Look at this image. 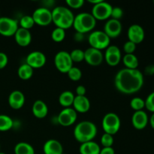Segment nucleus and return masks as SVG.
I'll return each instance as SVG.
<instances>
[{"label":"nucleus","mask_w":154,"mask_h":154,"mask_svg":"<svg viewBox=\"0 0 154 154\" xmlns=\"http://www.w3.org/2000/svg\"><path fill=\"white\" fill-rule=\"evenodd\" d=\"M78 113L74 108H66L60 111L57 117V122L63 126H70L76 122Z\"/></svg>","instance_id":"9b49d317"},{"label":"nucleus","mask_w":154,"mask_h":154,"mask_svg":"<svg viewBox=\"0 0 154 154\" xmlns=\"http://www.w3.org/2000/svg\"><path fill=\"white\" fill-rule=\"evenodd\" d=\"M104 55L102 51L96 48H89L84 51V61L91 66H98L102 64Z\"/></svg>","instance_id":"ddd939ff"},{"label":"nucleus","mask_w":154,"mask_h":154,"mask_svg":"<svg viewBox=\"0 0 154 154\" xmlns=\"http://www.w3.org/2000/svg\"><path fill=\"white\" fill-rule=\"evenodd\" d=\"M100 150V146L93 141L83 143L79 147L81 154H99Z\"/></svg>","instance_id":"5701e85b"},{"label":"nucleus","mask_w":154,"mask_h":154,"mask_svg":"<svg viewBox=\"0 0 154 154\" xmlns=\"http://www.w3.org/2000/svg\"><path fill=\"white\" fill-rule=\"evenodd\" d=\"M149 122H150V126H151V127L154 129V113H153V114H152L151 117H150Z\"/></svg>","instance_id":"c03bdc74"},{"label":"nucleus","mask_w":154,"mask_h":154,"mask_svg":"<svg viewBox=\"0 0 154 154\" xmlns=\"http://www.w3.org/2000/svg\"><path fill=\"white\" fill-rule=\"evenodd\" d=\"M75 95L73 93L69 90H66L63 92L59 96V103L64 107L65 108H70L73 105L74 99H75Z\"/></svg>","instance_id":"b1692460"},{"label":"nucleus","mask_w":154,"mask_h":154,"mask_svg":"<svg viewBox=\"0 0 154 154\" xmlns=\"http://www.w3.org/2000/svg\"><path fill=\"white\" fill-rule=\"evenodd\" d=\"M96 26V20L90 13L83 12L75 16L73 27L77 32L85 34L92 31Z\"/></svg>","instance_id":"20e7f679"},{"label":"nucleus","mask_w":154,"mask_h":154,"mask_svg":"<svg viewBox=\"0 0 154 154\" xmlns=\"http://www.w3.org/2000/svg\"><path fill=\"white\" fill-rule=\"evenodd\" d=\"M127 35L129 41L138 45L144 41L145 33L142 26L138 24H132L128 29Z\"/></svg>","instance_id":"dca6fc26"},{"label":"nucleus","mask_w":154,"mask_h":154,"mask_svg":"<svg viewBox=\"0 0 154 154\" xmlns=\"http://www.w3.org/2000/svg\"><path fill=\"white\" fill-rule=\"evenodd\" d=\"M14 150L15 154H35L34 147L26 142L17 143Z\"/></svg>","instance_id":"a878e982"},{"label":"nucleus","mask_w":154,"mask_h":154,"mask_svg":"<svg viewBox=\"0 0 154 154\" xmlns=\"http://www.w3.org/2000/svg\"><path fill=\"white\" fill-rule=\"evenodd\" d=\"M123 16V9L120 8V7H114L112 8L111 14V19L117 20H120Z\"/></svg>","instance_id":"c9c22d12"},{"label":"nucleus","mask_w":154,"mask_h":154,"mask_svg":"<svg viewBox=\"0 0 154 154\" xmlns=\"http://www.w3.org/2000/svg\"><path fill=\"white\" fill-rule=\"evenodd\" d=\"M130 106L135 111H142L143 108L145 107V102L141 98L135 97L131 100Z\"/></svg>","instance_id":"2f4dec72"},{"label":"nucleus","mask_w":154,"mask_h":154,"mask_svg":"<svg viewBox=\"0 0 154 154\" xmlns=\"http://www.w3.org/2000/svg\"><path fill=\"white\" fill-rule=\"evenodd\" d=\"M72 105L77 113H87L90 108V102L87 96H76Z\"/></svg>","instance_id":"412c9836"},{"label":"nucleus","mask_w":154,"mask_h":154,"mask_svg":"<svg viewBox=\"0 0 154 154\" xmlns=\"http://www.w3.org/2000/svg\"><path fill=\"white\" fill-rule=\"evenodd\" d=\"M104 59L110 66H116L120 63L122 59L120 48L116 45H109L106 48Z\"/></svg>","instance_id":"f8f14e48"},{"label":"nucleus","mask_w":154,"mask_h":154,"mask_svg":"<svg viewBox=\"0 0 154 154\" xmlns=\"http://www.w3.org/2000/svg\"><path fill=\"white\" fill-rule=\"evenodd\" d=\"M70 54L73 63H81L84 60V51L81 49H75Z\"/></svg>","instance_id":"473e14b6"},{"label":"nucleus","mask_w":154,"mask_h":154,"mask_svg":"<svg viewBox=\"0 0 154 154\" xmlns=\"http://www.w3.org/2000/svg\"><path fill=\"white\" fill-rule=\"evenodd\" d=\"M0 154H5V153H2V152H0Z\"/></svg>","instance_id":"49530a36"},{"label":"nucleus","mask_w":154,"mask_h":154,"mask_svg":"<svg viewBox=\"0 0 154 154\" xmlns=\"http://www.w3.org/2000/svg\"><path fill=\"white\" fill-rule=\"evenodd\" d=\"M123 63L126 69H137L138 66V59L135 54H126L123 57Z\"/></svg>","instance_id":"bb28decb"},{"label":"nucleus","mask_w":154,"mask_h":154,"mask_svg":"<svg viewBox=\"0 0 154 154\" xmlns=\"http://www.w3.org/2000/svg\"><path fill=\"white\" fill-rule=\"evenodd\" d=\"M74 38L76 42H81L84 39V34H81V33L76 32L75 33V36H74Z\"/></svg>","instance_id":"37998d69"},{"label":"nucleus","mask_w":154,"mask_h":154,"mask_svg":"<svg viewBox=\"0 0 154 154\" xmlns=\"http://www.w3.org/2000/svg\"><path fill=\"white\" fill-rule=\"evenodd\" d=\"M32 114L38 119H43L48 114V107L47 104L42 100H36L32 107Z\"/></svg>","instance_id":"4be33fe9"},{"label":"nucleus","mask_w":154,"mask_h":154,"mask_svg":"<svg viewBox=\"0 0 154 154\" xmlns=\"http://www.w3.org/2000/svg\"><path fill=\"white\" fill-rule=\"evenodd\" d=\"M62 154H66V153H63Z\"/></svg>","instance_id":"de8ad7c7"},{"label":"nucleus","mask_w":154,"mask_h":154,"mask_svg":"<svg viewBox=\"0 0 154 154\" xmlns=\"http://www.w3.org/2000/svg\"><path fill=\"white\" fill-rule=\"evenodd\" d=\"M144 102H145L146 108L148 111L154 113V91L148 95Z\"/></svg>","instance_id":"f704fd0d"},{"label":"nucleus","mask_w":154,"mask_h":154,"mask_svg":"<svg viewBox=\"0 0 154 154\" xmlns=\"http://www.w3.org/2000/svg\"><path fill=\"white\" fill-rule=\"evenodd\" d=\"M32 17L35 24L41 26H47L52 23V13L48 8L40 7L35 9Z\"/></svg>","instance_id":"9d476101"},{"label":"nucleus","mask_w":154,"mask_h":154,"mask_svg":"<svg viewBox=\"0 0 154 154\" xmlns=\"http://www.w3.org/2000/svg\"><path fill=\"white\" fill-rule=\"evenodd\" d=\"M47 58L45 54L41 51H32L26 57V63L33 69H41L46 64Z\"/></svg>","instance_id":"4468645a"},{"label":"nucleus","mask_w":154,"mask_h":154,"mask_svg":"<svg viewBox=\"0 0 154 154\" xmlns=\"http://www.w3.org/2000/svg\"><path fill=\"white\" fill-rule=\"evenodd\" d=\"M43 152L45 154H62L63 147L61 143L56 139H49L43 146Z\"/></svg>","instance_id":"aec40b11"},{"label":"nucleus","mask_w":154,"mask_h":154,"mask_svg":"<svg viewBox=\"0 0 154 154\" xmlns=\"http://www.w3.org/2000/svg\"><path fill=\"white\" fill-rule=\"evenodd\" d=\"M14 126V121L9 116L0 114V131L6 132L10 130Z\"/></svg>","instance_id":"cd10ccee"},{"label":"nucleus","mask_w":154,"mask_h":154,"mask_svg":"<svg viewBox=\"0 0 154 154\" xmlns=\"http://www.w3.org/2000/svg\"><path fill=\"white\" fill-rule=\"evenodd\" d=\"M19 24L21 28L29 30L35 25V22L32 17L29 15H25L20 18Z\"/></svg>","instance_id":"c85d7f7f"},{"label":"nucleus","mask_w":154,"mask_h":154,"mask_svg":"<svg viewBox=\"0 0 154 154\" xmlns=\"http://www.w3.org/2000/svg\"><path fill=\"white\" fill-rule=\"evenodd\" d=\"M19 29L17 20L8 17H0V35L5 37L14 36Z\"/></svg>","instance_id":"6e6552de"},{"label":"nucleus","mask_w":154,"mask_h":154,"mask_svg":"<svg viewBox=\"0 0 154 154\" xmlns=\"http://www.w3.org/2000/svg\"><path fill=\"white\" fill-rule=\"evenodd\" d=\"M144 73L147 75H154V65H148L144 69Z\"/></svg>","instance_id":"79ce46f5"},{"label":"nucleus","mask_w":154,"mask_h":154,"mask_svg":"<svg viewBox=\"0 0 154 154\" xmlns=\"http://www.w3.org/2000/svg\"><path fill=\"white\" fill-rule=\"evenodd\" d=\"M25 96L20 90H14L8 96V104L14 110H19L25 104Z\"/></svg>","instance_id":"f3484780"},{"label":"nucleus","mask_w":154,"mask_h":154,"mask_svg":"<svg viewBox=\"0 0 154 154\" xmlns=\"http://www.w3.org/2000/svg\"><path fill=\"white\" fill-rule=\"evenodd\" d=\"M66 38V30L56 27L51 33V38L55 42H62Z\"/></svg>","instance_id":"c756f323"},{"label":"nucleus","mask_w":154,"mask_h":154,"mask_svg":"<svg viewBox=\"0 0 154 154\" xmlns=\"http://www.w3.org/2000/svg\"><path fill=\"white\" fill-rule=\"evenodd\" d=\"M114 135H111L108 133H104L101 138V144L103 147H112L114 144Z\"/></svg>","instance_id":"72a5a7b5"},{"label":"nucleus","mask_w":154,"mask_h":154,"mask_svg":"<svg viewBox=\"0 0 154 154\" xmlns=\"http://www.w3.org/2000/svg\"><path fill=\"white\" fill-rule=\"evenodd\" d=\"M149 122L148 116L144 111H135L132 117V123L134 128L138 130L144 129Z\"/></svg>","instance_id":"a211bd4d"},{"label":"nucleus","mask_w":154,"mask_h":154,"mask_svg":"<svg viewBox=\"0 0 154 154\" xmlns=\"http://www.w3.org/2000/svg\"><path fill=\"white\" fill-rule=\"evenodd\" d=\"M66 2L69 8L74 9L81 8L84 4V0H67Z\"/></svg>","instance_id":"4c0bfd02"},{"label":"nucleus","mask_w":154,"mask_h":154,"mask_svg":"<svg viewBox=\"0 0 154 154\" xmlns=\"http://www.w3.org/2000/svg\"><path fill=\"white\" fill-rule=\"evenodd\" d=\"M114 85L116 89L123 94H134L139 91L144 85V76L138 69L125 68L116 74Z\"/></svg>","instance_id":"f257e3e1"},{"label":"nucleus","mask_w":154,"mask_h":154,"mask_svg":"<svg viewBox=\"0 0 154 154\" xmlns=\"http://www.w3.org/2000/svg\"><path fill=\"white\" fill-rule=\"evenodd\" d=\"M99 154H115V150L112 147H103L101 149Z\"/></svg>","instance_id":"a19ab883"},{"label":"nucleus","mask_w":154,"mask_h":154,"mask_svg":"<svg viewBox=\"0 0 154 154\" xmlns=\"http://www.w3.org/2000/svg\"><path fill=\"white\" fill-rule=\"evenodd\" d=\"M8 63V56L5 53L0 52V69H3L6 67Z\"/></svg>","instance_id":"58836bf2"},{"label":"nucleus","mask_w":154,"mask_h":154,"mask_svg":"<svg viewBox=\"0 0 154 154\" xmlns=\"http://www.w3.org/2000/svg\"><path fill=\"white\" fill-rule=\"evenodd\" d=\"M98 132L96 124L89 120L80 122L74 129V137L81 144L93 141Z\"/></svg>","instance_id":"7ed1b4c3"},{"label":"nucleus","mask_w":154,"mask_h":154,"mask_svg":"<svg viewBox=\"0 0 154 154\" xmlns=\"http://www.w3.org/2000/svg\"><path fill=\"white\" fill-rule=\"evenodd\" d=\"M54 65L59 72L66 73L73 67V62L70 57V54L67 51H59L54 57Z\"/></svg>","instance_id":"0eeeda50"},{"label":"nucleus","mask_w":154,"mask_h":154,"mask_svg":"<svg viewBox=\"0 0 154 154\" xmlns=\"http://www.w3.org/2000/svg\"><path fill=\"white\" fill-rule=\"evenodd\" d=\"M122 24L120 20L114 19H108L104 26V32L110 38H117L122 32Z\"/></svg>","instance_id":"2eb2a0df"},{"label":"nucleus","mask_w":154,"mask_h":154,"mask_svg":"<svg viewBox=\"0 0 154 154\" xmlns=\"http://www.w3.org/2000/svg\"><path fill=\"white\" fill-rule=\"evenodd\" d=\"M88 42L90 48L102 51L106 49L110 45L111 38L107 35L104 31L96 30L92 32L88 37Z\"/></svg>","instance_id":"423d86ee"},{"label":"nucleus","mask_w":154,"mask_h":154,"mask_svg":"<svg viewBox=\"0 0 154 154\" xmlns=\"http://www.w3.org/2000/svg\"><path fill=\"white\" fill-rule=\"evenodd\" d=\"M16 43L21 47H26L32 42V35L29 30L19 27L14 35Z\"/></svg>","instance_id":"6ab92c4d"},{"label":"nucleus","mask_w":154,"mask_h":154,"mask_svg":"<svg viewBox=\"0 0 154 154\" xmlns=\"http://www.w3.org/2000/svg\"><path fill=\"white\" fill-rule=\"evenodd\" d=\"M136 49V45L130 41H127L126 43L123 45V51L126 53V54H132L135 52Z\"/></svg>","instance_id":"e433bc0d"},{"label":"nucleus","mask_w":154,"mask_h":154,"mask_svg":"<svg viewBox=\"0 0 154 154\" xmlns=\"http://www.w3.org/2000/svg\"><path fill=\"white\" fill-rule=\"evenodd\" d=\"M102 129L105 133L114 135L119 132L121 126V121L115 113H108L102 119Z\"/></svg>","instance_id":"39448f33"},{"label":"nucleus","mask_w":154,"mask_h":154,"mask_svg":"<svg viewBox=\"0 0 154 154\" xmlns=\"http://www.w3.org/2000/svg\"><path fill=\"white\" fill-rule=\"evenodd\" d=\"M153 3H154V2H153Z\"/></svg>","instance_id":"09e8293b"},{"label":"nucleus","mask_w":154,"mask_h":154,"mask_svg":"<svg viewBox=\"0 0 154 154\" xmlns=\"http://www.w3.org/2000/svg\"><path fill=\"white\" fill-rule=\"evenodd\" d=\"M67 75L69 76V79L73 81H78L82 78V72H81V70L78 68L75 67V66L71 68L70 70L67 72Z\"/></svg>","instance_id":"7c9ffc66"},{"label":"nucleus","mask_w":154,"mask_h":154,"mask_svg":"<svg viewBox=\"0 0 154 154\" xmlns=\"http://www.w3.org/2000/svg\"><path fill=\"white\" fill-rule=\"evenodd\" d=\"M112 8L113 7L111 4L102 1L93 5L91 14L94 17L96 20H105L111 17Z\"/></svg>","instance_id":"1a4fd4ad"},{"label":"nucleus","mask_w":154,"mask_h":154,"mask_svg":"<svg viewBox=\"0 0 154 154\" xmlns=\"http://www.w3.org/2000/svg\"><path fill=\"white\" fill-rule=\"evenodd\" d=\"M33 71H34V69L31 66H29L26 63H24L18 68L17 75L21 80L27 81L32 77Z\"/></svg>","instance_id":"393cba45"},{"label":"nucleus","mask_w":154,"mask_h":154,"mask_svg":"<svg viewBox=\"0 0 154 154\" xmlns=\"http://www.w3.org/2000/svg\"><path fill=\"white\" fill-rule=\"evenodd\" d=\"M52 23L56 26L63 29H67L73 26L74 16L72 11L65 6H57L51 11Z\"/></svg>","instance_id":"f03ea898"},{"label":"nucleus","mask_w":154,"mask_h":154,"mask_svg":"<svg viewBox=\"0 0 154 154\" xmlns=\"http://www.w3.org/2000/svg\"><path fill=\"white\" fill-rule=\"evenodd\" d=\"M75 92H76L77 96H85L86 94V88L83 85H79L76 87V90H75Z\"/></svg>","instance_id":"ea45409f"},{"label":"nucleus","mask_w":154,"mask_h":154,"mask_svg":"<svg viewBox=\"0 0 154 154\" xmlns=\"http://www.w3.org/2000/svg\"><path fill=\"white\" fill-rule=\"evenodd\" d=\"M102 0H88V2H90V4H93V5H95L98 4V3L101 2Z\"/></svg>","instance_id":"a18cd8bd"}]
</instances>
